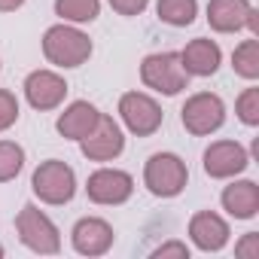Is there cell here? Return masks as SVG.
I'll list each match as a JSON object with an SVG mask.
<instances>
[{
	"label": "cell",
	"instance_id": "7c38bea8",
	"mask_svg": "<svg viewBox=\"0 0 259 259\" xmlns=\"http://www.w3.org/2000/svg\"><path fill=\"white\" fill-rule=\"evenodd\" d=\"M22 89H25L28 104H31L34 110H40V113L61 107L64 98H67V82H64V76L55 73V70H31Z\"/></svg>",
	"mask_w": 259,
	"mask_h": 259
},
{
	"label": "cell",
	"instance_id": "7402d4cb",
	"mask_svg": "<svg viewBox=\"0 0 259 259\" xmlns=\"http://www.w3.org/2000/svg\"><path fill=\"white\" fill-rule=\"evenodd\" d=\"M235 113H238V119H241L244 125H250V128L259 125V89H256V85H250V89H244V92L238 95Z\"/></svg>",
	"mask_w": 259,
	"mask_h": 259
},
{
	"label": "cell",
	"instance_id": "3957f363",
	"mask_svg": "<svg viewBox=\"0 0 259 259\" xmlns=\"http://www.w3.org/2000/svg\"><path fill=\"white\" fill-rule=\"evenodd\" d=\"M31 189L43 204H67L76 195V174L67 162L61 159H46L37 165L34 177H31Z\"/></svg>",
	"mask_w": 259,
	"mask_h": 259
},
{
	"label": "cell",
	"instance_id": "8992f818",
	"mask_svg": "<svg viewBox=\"0 0 259 259\" xmlns=\"http://www.w3.org/2000/svg\"><path fill=\"white\" fill-rule=\"evenodd\" d=\"M180 122L189 135L195 138H207L213 132H220L226 122V104L220 95L213 92H195L192 98H186L183 110H180Z\"/></svg>",
	"mask_w": 259,
	"mask_h": 259
},
{
	"label": "cell",
	"instance_id": "e0dca14e",
	"mask_svg": "<svg viewBox=\"0 0 259 259\" xmlns=\"http://www.w3.org/2000/svg\"><path fill=\"white\" fill-rule=\"evenodd\" d=\"M223 207L235 220H253L259 213V186L253 180H232L223 189Z\"/></svg>",
	"mask_w": 259,
	"mask_h": 259
},
{
	"label": "cell",
	"instance_id": "44dd1931",
	"mask_svg": "<svg viewBox=\"0 0 259 259\" xmlns=\"http://www.w3.org/2000/svg\"><path fill=\"white\" fill-rule=\"evenodd\" d=\"M25 168V150L16 141H0V183H10Z\"/></svg>",
	"mask_w": 259,
	"mask_h": 259
},
{
	"label": "cell",
	"instance_id": "8fae6325",
	"mask_svg": "<svg viewBox=\"0 0 259 259\" xmlns=\"http://www.w3.org/2000/svg\"><path fill=\"white\" fill-rule=\"evenodd\" d=\"M201 162H204V174L207 177H213V180H232V177H238V174L247 171L250 156H247V150L238 141H213L204 150Z\"/></svg>",
	"mask_w": 259,
	"mask_h": 259
},
{
	"label": "cell",
	"instance_id": "484cf974",
	"mask_svg": "<svg viewBox=\"0 0 259 259\" xmlns=\"http://www.w3.org/2000/svg\"><path fill=\"white\" fill-rule=\"evenodd\" d=\"M153 256H180V259H186V256H189V247H186L183 241H168V244L156 247Z\"/></svg>",
	"mask_w": 259,
	"mask_h": 259
},
{
	"label": "cell",
	"instance_id": "30bf717a",
	"mask_svg": "<svg viewBox=\"0 0 259 259\" xmlns=\"http://www.w3.org/2000/svg\"><path fill=\"white\" fill-rule=\"evenodd\" d=\"M79 150H82V156H85L89 162H113V159H119L122 150H125L122 125H119L113 116L101 113L98 125L79 141Z\"/></svg>",
	"mask_w": 259,
	"mask_h": 259
},
{
	"label": "cell",
	"instance_id": "ac0fdd59",
	"mask_svg": "<svg viewBox=\"0 0 259 259\" xmlns=\"http://www.w3.org/2000/svg\"><path fill=\"white\" fill-rule=\"evenodd\" d=\"M156 16H159V22H165L171 28H186L198 16V0H159Z\"/></svg>",
	"mask_w": 259,
	"mask_h": 259
},
{
	"label": "cell",
	"instance_id": "d4e9b609",
	"mask_svg": "<svg viewBox=\"0 0 259 259\" xmlns=\"http://www.w3.org/2000/svg\"><path fill=\"white\" fill-rule=\"evenodd\" d=\"M110 7H113L119 16H141V13L150 7V0H110Z\"/></svg>",
	"mask_w": 259,
	"mask_h": 259
},
{
	"label": "cell",
	"instance_id": "4316f807",
	"mask_svg": "<svg viewBox=\"0 0 259 259\" xmlns=\"http://www.w3.org/2000/svg\"><path fill=\"white\" fill-rule=\"evenodd\" d=\"M25 7V0H0V13H16Z\"/></svg>",
	"mask_w": 259,
	"mask_h": 259
},
{
	"label": "cell",
	"instance_id": "9a60e30c",
	"mask_svg": "<svg viewBox=\"0 0 259 259\" xmlns=\"http://www.w3.org/2000/svg\"><path fill=\"white\" fill-rule=\"evenodd\" d=\"M223 61V49L217 46V40L207 37H195L180 49V64L189 76H213L220 70Z\"/></svg>",
	"mask_w": 259,
	"mask_h": 259
},
{
	"label": "cell",
	"instance_id": "7a4b0ae2",
	"mask_svg": "<svg viewBox=\"0 0 259 259\" xmlns=\"http://www.w3.org/2000/svg\"><path fill=\"white\" fill-rule=\"evenodd\" d=\"M189 183V168L180 156L174 153H153L144 165V186L156 198H174L186 189Z\"/></svg>",
	"mask_w": 259,
	"mask_h": 259
},
{
	"label": "cell",
	"instance_id": "52a82bcc",
	"mask_svg": "<svg viewBox=\"0 0 259 259\" xmlns=\"http://www.w3.org/2000/svg\"><path fill=\"white\" fill-rule=\"evenodd\" d=\"M119 119H122V125L132 135L150 138V135H156L159 128H162L165 113H162L159 101L150 98L147 92H125L119 98Z\"/></svg>",
	"mask_w": 259,
	"mask_h": 259
},
{
	"label": "cell",
	"instance_id": "603a6c76",
	"mask_svg": "<svg viewBox=\"0 0 259 259\" xmlns=\"http://www.w3.org/2000/svg\"><path fill=\"white\" fill-rule=\"evenodd\" d=\"M19 122V98L10 89H0V132H7Z\"/></svg>",
	"mask_w": 259,
	"mask_h": 259
},
{
	"label": "cell",
	"instance_id": "ffe728a7",
	"mask_svg": "<svg viewBox=\"0 0 259 259\" xmlns=\"http://www.w3.org/2000/svg\"><path fill=\"white\" fill-rule=\"evenodd\" d=\"M232 67L241 79H259V40L250 37V40H241L232 52Z\"/></svg>",
	"mask_w": 259,
	"mask_h": 259
},
{
	"label": "cell",
	"instance_id": "2e32d148",
	"mask_svg": "<svg viewBox=\"0 0 259 259\" xmlns=\"http://www.w3.org/2000/svg\"><path fill=\"white\" fill-rule=\"evenodd\" d=\"M98 119H101V110H98L95 104H89V101H73V104L64 107V113L58 116L55 128H58V135L67 138V141H82L92 128L98 125Z\"/></svg>",
	"mask_w": 259,
	"mask_h": 259
},
{
	"label": "cell",
	"instance_id": "d6986e66",
	"mask_svg": "<svg viewBox=\"0 0 259 259\" xmlns=\"http://www.w3.org/2000/svg\"><path fill=\"white\" fill-rule=\"evenodd\" d=\"M55 16L70 25H89L101 16V0H55Z\"/></svg>",
	"mask_w": 259,
	"mask_h": 259
},
{
	"label": "cell",
	"instance_id": "cb8c5ba5",
	"mask_svg": "<svg viewBox=\"0 0 259 259\" xmlns=\"http://www.w3.org/2000/svg\"><path fill=\"white\" fill-rule=\"evenodd\" d=\"M235 253L244 256V259H259V235H256V232H247V235L235 244Z\"/></svg>",
	"mask_w": 259,
	"mask_h": 259
},
{
	"label": "cell",
	"instance_id": "4fadbf2b",
	"mask_svg": "<svg viewBox=\"0 0 259 259\" xmlns=\"http://www.w3.org/2000/svg\"><path fill=\"white\" fill-rule=\"evenodd\" d=\"M113 226L101 217H82L76 220L73 232H70V241H73V250L79 256H104L110 247H113Z\"/></svg>",
	"mask_w": 259,
	"mask_h": 259
},
{
	"label": "cell",
	"instance_id": "83f0119b",
	"mask_svg": "<svg viewBox=\"0 0 259 259\" xmlns=\"http://www.w3.org/2000/svg\"><path fill=\"white\" fill-rule=\"evenodd\" d=\"M0 256H4V247H0Z\"/></svg>",
	"mask_w": 259,
	"mask_h": 259
},
{
	"label": "cell",
	"instance_id": "ba28073f",
	"mask_svg": "<svg viewBox=\"0 0 259 259\" xmlns=\"http://www.w3.org/2000/svg\"><path fill=\"white\" fill-rule=\"evenodd\" d=\"M207 25L217 34H238L247 28L250 37H259V13L250 0H210Z\"/></svg>",
	"mask_w": 259,
	"mask_h": 259
},
{
	"label": "cell",
	"instance_id": "6da1fadb",
	"mask_svg": "<svg viewBox=\"0 0 259 259\" xmlns=\"http://www.w3.org/2000/svg\"><path fill=\"white\" fill-rule=\"evenodd\" d=\"M43 55L49 64L55 67H82L89 58H92V40L89 34H82L76 25H52L46 34H43Z\"/></svg>",
	"mask_w": 259,
	"mask_h": 259
},
{
	"label": "cell",
	"instance_id": "9c48e42d",
	"mask_svg": "<svg viewBox=\"0 0 259 259\" xmlns=\"http://www.w3.org/2000/svg\"><path fill=\"white\" fill-rule=\"evenodd\" d=\"M132 192H135V177L128 174V171H119V168H98L85 180L89 201L104 204V207L125 204L128 198H132Z\"/></svg>",
	"mask_w": 259,
	"mask_h": 259
},
{
	"label": "cell",
	"instance_id": "5bb4252c",
	"mask_svg": "<svg viewBox=\"0 0 259 259\" xmlns=\"http://www.w3.org/2000/svg\"><path fill=\"white\" fill-rule=\"evenodd\" d=\"M229 235H232L229 223H226L220 213H213V210H198V213L189 220V238H192V244H195L198 250H204V253L223 250V247L229 244Z\"/></svg>",
	"mask_w": 259,
	"mask_h": 259
},
{
	"label": "cell",
	"instance_id": "5b68a950",
	"mask_svg": "<svg viewBox=\"0 0 259 259\" xmlns=\"http://www.w3.org/2000/svg\"><path fill=\"white\" fill-rule=\"evenodd\" d=\"M16 232H19V241L40 253V256H52L61 250V235H58V226L37 207V204H25L16 217Z\"/></svg>",
	"mask_w": 259,
	"mask_h": 259
},
{
	"label": "cell",
	"instance_id": "277c9868",
	"mask_svg": "<svg viewBox=\"0 0 259 259\" xmlns=\"http://www.w3.org/2000/svg\"><path fill=\"white\" fill-rule=\"evenodd\" d=\"M141 82L159 95H180L189 85V73L180 64V52H153L141 61Z\"/></svg>",
	"mask_w": 259,
	"mask_h": 259
}]
</instances>
